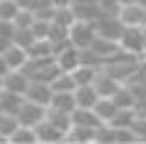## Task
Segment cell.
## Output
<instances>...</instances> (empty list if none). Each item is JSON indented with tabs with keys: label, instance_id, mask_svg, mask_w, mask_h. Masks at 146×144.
<instances>
[{
	"label": "cell",
	"instance_id": "1",
	"mask_svg": "<svg viewBox=\"0 0 146 144\" xmlns=\"http://www.w3.org/2000/svg\"><path fill=\"white\" fill-rule=\"evenodd\" d=\"M96 38H98V35H96V27H93V21H82V19H77L72 27H69V43H72L74 48H80V51L90 48Z\"/></svg>",
	"mask_w": 146,
	"mask_h": 144
},
{
	"label": "cell",
	"instance_id": "2",
	"mask_svg": "<svg viewBox=\"0 0 146 144\" xmlns=\"http://www.w3.org/2000/svg\"><path fill=\"white\" fill-rule=\"evenodd\" d=\"M119 51H125V54H133V56H141L143 54V27H122V35L117 40Z\"/></svg>",
	"mask_w": 146,
	"mask_h": 144
},
{
	"label": "cell",
	"instance_id": "3",
	"mask_svg": "<svg viewBox=\"0 0 146 144\" xmlns=\"http://www.w3.org/2000/svg\"><path fill=\"white\" fill-rule=\"evenodd\" d=\"M93 27H96V35L98 38H106V40H119L122 35V27L125 24L119 21L117 13H101L96 21H93Z\"/></svg>",
	"mask_w": 146,
	"mask_h": 144
},
{
	"label": "cell",
	"instance_id": "4",
	"mask_svg": "<svg viewBox=\"0 0 146 144\" xmlns=\"http://www.w3.org/2000/svg\"><path fill=\"white\" fill-rule=\"evenodd\" d=\"M35 136H37V144H61L66 139V131L58 128L56 123H50L48 117H42L35 125Z\"/></svg>",
	"mask_w": 146,
	"mask_h": 144
},
{
	"label": "cell",
	"instance_id": "5",
	"mask_svg": "<svg viewBox=\"0 0 146 144\" xmlns=\"http://www.w3.org/2000/svg\"><path fill=\"white\" fill-rule=\"evenodd\" d=\"M117 16L125 27H143L146 24V5L143 3H122Z\"/></svg>",
	"mask_w": 146,
	"mask_h": 144
},
{
	"label": "cell",
	"instance_id": "6",
	"mask_svg": "<svg viewBox=\"0 0 146 144\" xmlns=\"http://www.w3.org/2000/svg\"><path fill=\"white\" fill-rule=\"evenodd\" d=\"M45 109H48V107H42V104H35V101L24 99L21 107H19V112H16V117H19L21 125H32V128H35L42 117H45Z\"/></svg>",
	"mask_w": 146,
	"mask_h": 144
},
{
	"label": "cell",
	"instance_id": "7",
	"mask_svg": "<svg viewBox=\"0 0 146 144\" xmlns=\"http://www.w3.org/2000/svg\"><path fill=\"white\" fill-rule=\"evenodd\" d=\"M50 96H53V88H50V83H45V80H29L27 91H24V99L35 101V104H42V107L50 104Z\"/></svg>",
	"mask_w": 146,
	"mask_h": 144
},
{
	"label": "cell",
	"instance_id": "8",
	"mask_svg": "<svg viewBox=\"0 0 146 144\" xmlns=\"http://www.w3.org/2000/svg\"><path fill=\"white\" fill-rule=\"evenodd\" d=\"M53 59H56V64H58V70H61V72H72L74 67L80 64V48H74L69 43V46L58 48L56 54H53Z\"/></svg>",
	"mask_w": 146,
	"mask_h": 144
},
{
	"label": "cell",
	"instance_id": "9",
	"mask_svg": "<svg viewBox=\"0 0 146 144\" xmlns=\"http://www.w3.org/2000/svg\"><path fill=\"white\" fill-rule=\"evenodd\" d=\"M3 56H5L8 70H21V67L29 62V51L24 48V46H19V43H11V46L3 51Z\"/></svg>",
	"mask_w": 146,
	"mask_h": 144
},
{
	"label": "cell",
	"instance_id": "10",
	"mask_svg": "<svg viewBox=\"0 0 146 144\" xmlns=\"http://www.w3.org/2000/svg\"><path fill=\"white\" fill-rule=\"evenodd\" d=\"M29 86V75L24 72V70H8L3 75V88L8 91H16V94H24Z\"/></svg>",
	"mask_w": 146,
	"mask_h": 144
},
{
	"label": "cell",
	"instance_id": "11",
	"mask_svg": "<svg viewBox=\"0 0 146 144\" xmlns=\"http://www.w3.org/2000/svg\"><path fill=\"white\" fill-rule=\"evenodd\" d=\"M24 101V94H16V91H8V88H0V112H8V115H16Z\"/></svg>",
	"mask_w": 146,
	"mask_h": 144
},
{
	"label": "cell",
	"instance_id": "12",
	"mask_svg": "<svg viewBox=\"0 0 146 144\" xmlns=\"http://www.w3.org/2000/svg\"><path fill=\"white\" fill-rule=\"evenodd\" d=\"M98 99H101V96H98V91L93 88V83H88V86H77V88H74V101H77V107H88V109H93Z\"/></svg>",
	"mask_w": 146,
	"mask_h": 144
},
{
	"label": "cell",
	"instance_id": "13",
	"mask_svg": "<svg viewBox=\"0 0 146 144\" xmlns=\"http://www.w3.org/2000/svg\"><path fill=\"white\" fill-rule=\"evenodd\" d=\"M72 125H88V128H96V125H101V117L96 115V109L74 107V112H72Z\"/></svg>",
	"mask_w": 146,
	"mask_h": 144
},
{
	"label": "cell",
	"instance_id": "14",
	"mask_svg": "<svg viewBox=\"0 0 146 144\" xmlns=\"http://www.w3.org/2000/svg\"><path fill=\"white\" fill-rule=\"evenodd\" d=\"M53 109H61V112H74L77 101H74V91H53V96H50V104Z\"/></svg>",
	"mask_w": 146,
	"mask_h": 144
},
{
	"label": "cell",
	"instance_id": "15",
	"mask_svg": "<svg viewBox=\"0 0 146 144\" xmlns=\"http://www.w3.org/2000/svg\"><path fill=\"white\" fill-rule=\"evenodd\" d=\"M93 88L98 91V96H111V94L119 88V80H114V78H111V75H106L104 70H98L96 80H93Z\"/></svg>",
	"mask_w": 146,
	"mask_h": 144
},
{
	"label": "cell",
	"instance_id": "16",
	"mask_svg": "<svg viewBox=\"0 0 146 144\" xmlns=\"http://www.w3.org/2000/svg\"><path fill=\"white\" fill-rule=\"evenodd\" d=\"M98 70L101 67H93V64H77L74 70H72V75H74V83L77 86H88V83H93L96 80V75H98Z\"/></svg>",
	"mask_w": 146,
	"mask_h": 144
},
{
	"label": "cell",
	"instance_id": "17",
	"mask_svg": "<svg viewBox=\"0 0 146 144\" xmlns=\"http://www.w3.org/2000/svg\"><path fill=\"white\" fill-rule=\"evenodd\" d=\"M64 141H96V128H88V125H69Z\"/></svg>",
	"mask_w": 146,
	"mask_h": 144
},
{
	"label": "cell",
	"instance_id": "18",
	"mask_svg": "<svg viewBox=\"0 0 146 144\" xmlns=\"http://www.w3.org/2000/svg\"><path fill=\"white\" fill-rule=\"evenodd\" d=\"M111 99H114L117 107H133L135 109V94H133V88L127 83H119V88L111 94Z\"/></svg>",
	"mask_w": 146,
	"mask_h": 144
},
{
	"label": "cell",
	"instance_id": "19",
	"mask_svg": "<svg viewBox=\"0 0 146 144\" xmlns=\"http://www.w3.org/2000/svg\"><path fill=\"white\" fill-rule=\"evenodd\" d=\"M45 117H48L50 123H56L58 128H64V131H69V125H72V112H61V109L48 107L45 109Z\"/></svg>",
	"mask_w": 146,
	"mask_h": 144
},
{
	"label": "cell",
	"instance_id": "20",
	"mask_svg": "<svg viewBox=\"0 0 146 144\" xmlns=\"http://www.w3.org/2000/svg\"><path fill=\"white\" fill-rule=\"evenodd\" d=\"M50 88L53 91H74L77 83H74V75L72 72H58L53 80H50Z\"/></svg>",
	"mask_w": 146,
	"mask_h": 144
},
{
	"label": "cell",
	"instance_id": "21",
	"mask_svg": "<svg viewBox=\"0 0 146 144\" xmlns=\"http://www.w3.org/2000/svg\"><path fill=\"white\" fill-rule=\"evenodd\" d=\"M19 141H29V144H37L35 128H32V125H21V123H19V128H16V131L11 133V141H8V144H19Z\"/></svg>",
	"mask_w": 146,
	"mask_h": 144
},
{
	"label": "cell",
	"instance_id": "22",
	"mask_svg": "<svg viewBox=\"0 0 146 144\" xmlns=\"http://www.w3.org/2000/svg\"><path fill=\"white\" fill-rule=\"evenodd\" d=\"M19 128V117L16 115H8V112H0V133L11 141V133Z\"/></svg>",
	"mask_w": 146,
	"mask_h": 144
},
{
	"label": "cell",
	"instance_id": "23",
	"mask_svg": "<svg viewBox=\"0 0 146 144\" xmlns=\"http://www.w3.org/2000/svg\"><path fill=\"white\" fill-rule=\"evenodd\" d=\"M35 40H37V38H35V32H32V27H16V29H13V43L29 48Z\"/></svg>",
	"mask_w": 146,
	"mask_h": 144
},
{
	"label": "cell",
	"instance_id": "24",
	"mask_svg": "<svg viewBox=\"0 0 146 144\" xmlns=\"http://www.w3.org/2000/svg\"><path fill=\"white\" fill-rule=\"evenodd\" d=\"M21 8L16 5V0H0V19H8V21H13L16 16H19Z\"/></svg>",
	"mask_w": 146,
	"mask_h": 144
},
{
	"label": "cell",
	"instance_id": "25",
	"mask_svg": "<svg viewBox=\"0 0 146 144\" xmlns=\"http://www.w3.org/2000/svg\"><path fill=\"white\" fill-rule=\"evenodd\" d=\"M16 5L21 8V11H32V13H37V11H42L45 5H53L50 0H16Z\"/></svg>",
	"mask_w": 146,
	"mask_h": 144
},
{
	"label": "cell",
	"instance_id": "26",
	"mask_svg": "<svg viewBox=\"0 0 146 144\" xmlns=\"http://www.w3.org/2000/svg\"><path fill=\"white\" fill-rule=\"evenodd\" d=\"M98 5H101V13H117L122 0H98Z\"/></svg>",
	"mask_w": 146,
	"mask_h": 144
},
{
	"label": "cell",
	"instance_id": "27",
	"mask_svg": "<svg viewBox=\"0 0 146 144\" xmlns=\"http://www.w3.org/2000/svg\"><path fill=\"white\" fill-rule=\"evenodd\" d=\"M13 29H16V24H13V21L0 19V38H11V40H13Z\"/></svg>",
	"mask_w": 146,
	"mask_h": 144
},
{
	"label": "cell",
	"instance_id": "28",
	"mask_svg": "<svg viewBox=\"0 0 146 144\" xmlns=\"http://www.w3.org/2000/svg\"><path fill=\"white\" fill-rule=\"evenodd\" d=\"M98 0H72V8H80V5H96Z\"/></svg>",
	"mask_w": 146,
	"mask_h": 144
},
{
	"label": "cell",
	"instance_id": "29",
	"mask_svg": "<svg viewBox=\"0 0 146 144\" xmlns=\"http://www.w3.org/2000/svg\"><path fill=\"white\" fill-rule=\"evenodd\" d=\"M56 8H66V5H72V0H50Z\"/></svg>",
	"mask_w": 146,
	"mask_h": 144
},
{
	"label": "cell",
	"instance_id": "30",
	"mask_svg": "<svg viewBox=\"0 0 146 144\" xmlns=\"http://www.w3.org/2000/svg\"><path fill=\"white\" fill-rule=\"evenodd\" d=\"M8 72V64H5V56L0 54V75H5Z\"/></svg>",
	"mask_w": 146,
	"mask_h": 144
},
{
	"label": "cell",
	"instance_id": "31",
	"mask_svg": "<svg viewBox=\"0 0 146 144\" xmlns=\"http://www.w3.org/2000/svg\"><path fill=\"white\" fill-rule=\"evenodd\" d=\"M141 59H143V62H146V51H143V54H141Z\"/></svg>",
	"mask_w": 146,
	"mask_h": 144
},
{
	"label": "cell",
	"instance_id": "32",
	"mask_svg": "<svg viewBox=\"0 0 146 144\" xmlns=\"http://www.w3.org/2000/svg\"><path fill=\"white\" fill-rule=\"evenodd\" d=\"M0 88H3V75H0Z\"/></svg>",
	"mask_w": 146,
	"mask_h": 144
}]
</instances>
